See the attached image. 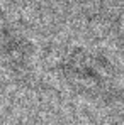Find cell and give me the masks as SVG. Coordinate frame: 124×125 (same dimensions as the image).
Here are the masks:
<instances>
[{
	"instance_id": "6da1fadb",
	"label": "cell",
	"mask_w": 124,
	"mask_h": 125,
	"mask_svg": "<svg viewBox=\"0 0 124 125\" xmlns=\"http://www.w3.org/2000/svg\"><path fill=\"white\" fill-rule=\"evenodd\" d=\"M19 37L14 34V31H12V27H10V24L5 21L2 15H0V51L2 52H5L14 42L17 41Z\"/></svg>"
}]
</instances>
